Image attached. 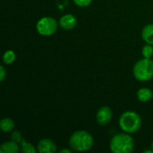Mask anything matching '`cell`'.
I'll list each match as a JSON object with an SVG mask.
<instances>
[{
  "label": "cell",
  "mask_w": 153,
  "mask_h": 153,
  "mask_svg": "<svg viewBox=\"0 0 153 153\" xmlns=\"http://www.w3.org/2000/svg\"><path fill=\"white\" fill-rule=\"evenodd\" d=\"M144 153H153V150L152 149V150H146V151H144L143 152Z\"/></svg>",
  "instance_id": "obj_19"
},
{
  "label": "cell",
  "mask_w": 153,
  "mask_h": 153,
  "mask_svg": "<svg viewBox=\"0 0 153 153\" xmlns=\"http://www.w3.org/2000/svg\"><path fill=\"white\" fill-rule=\"evenodd\" d=\"M113 117V112L109 107H102L100 108L96 115V119L97 122L100 126H107L112 119Z\"/></svg>",
  "instance_id": "obj_7"
},
{
  "label": "cell",
  "mask_w": 153,
  "mask_h": 153,
  "mask_svg": "<svg viewBox=\"0 0 153 153\" xmlns=\"http://www.w3.org/2000/svg\"><path fill=\"white\" fill-rule=\"evenodd\" d=\"M6 77V72L4 66H0V82H3Z\"/></svg>",
  "instance_id": "obj_17"
},
{
  "label": "cell",
  "mask_w": 153,
  "mask_h": 153,
  "mask_svg": "<svg viewBox=\"0 0 153 153\" xmlns=\"http://www.w3.org/2000/svg\"><path fill=\"white\" fill-rule=\"evenodd\" d=\"M20 151V145L13 140L10 142H5L0 146V153H19Z\"/></svg>",
  "instance_id": "obj_10"
},
{
  "label": "cell",
  "mask_w": 153,
  "mask_h": 153,
  "mask_svg": "<svg viewBox=\"0 0 153 153\" xmlns=\"http://www.w3.org/2000/svg\"><path fill=\"white\" fill-rule=\"evenodd\" d=\"M94 145L92 135L84 130H78L72 134L69 139V146L73 151L83 152L90 151Z\"/></svg>",
  "instance_id": "obj_1"
},
{
  "label": "cell",
  "mask_w": 153,
  "mask_h": 153,
  "mask_svg": "<svg viewBox=\"0 0 153 153\" xmlns=\"http://www.w3.org/2000/svg\"><path fill=\"white\" fill-rule=\"evenodd\" d=\"M37 149L39 153H55L56 152V145L52 140L44 138L39 142Z\"/></svg>",
  "instance_id": "obj_9"
},
{
  "label": "cell",
  "mask_w": 153,
  "mask_h": 153,
  "mask_svg": "<svg viewBox=\"0 0 153 153\" xmlns=\"http://www.w3.org/2000/svg\"><path fill=\"white\" fill-rule=\"evenodd\" d=\"M58 25L59 23H57L55 18L46 16L38 21L36 24V29L39 34H40L41 36L48 37L56 32Z\"/></svg>",
  "instance_id": "obj_5"
},
{
  "label": "cell",
  "mask_w": 153,
  "mask_h": 153,
  "mask_svg": "<svg viewBox=\"0 0 153 153\" xmlns=\"http://www.w3.org/2000/svg\"><path fill=\"white\" fill-rule=\"evenodd\" d=\"M134 147V140L130 134L125 132L115 134L109 143L110 151L113 153H132Z\"/></svg>",
  "instance_id": "obj_2"
},
{
  "label": "cell",
  "mask_w": 153,
  "mask_h": 153,
  "mask_svg": "<svg viewBox=\"0 0 153 153\" xmlns=\"http://www.w3.org/2000/svg\"><path fill=\"white\" fill-rule=\"evenodd\" d=\"M142 39L147 43L153 45V23L147 24L142 30Z\"/></svg>",
  "instance_id": "obj_12"
},
{
  "label": "cell",
  "mask_w": 153,
  "mask_h": 153,
  "mask_svg": "<svg viewBox=\"0 0 153 153\" xmlns=\"http://www.w3.org/2000/svg\"><path fill=\"white\" fill-rule=\"evenodd\" d=\"M59 26L65 30H70L75 28V26L77 25V19L74 15L71 14V13H67L63 15L60 19H59Z\"/></svg>",
  "instance_id": "obj_8"
},
{
  "label": "cell",
  "mask_w": 153,
  "mask_h": 153,
  "mask_svg": "<svg viewBox=\"0 0 153 153\" xmlns=\"http://www.w3.org/2000/svg\"><path fill=\"white\" fill-rule=\"evenodd\" d=\"M16 59V55L13 50H6L3 55V61L5 65L13 64Z\"/></svg>",
  "instance_id": "obj_14"
},
{
  "label": "cell",
  "mask_w": 153,
  "mask_h": 153,
  "mask_svg": "<svg viewBox=\"0 0 153 153\" xmlns=\"http://www.w3.org/2000/svg\"><path fill=\"white\" fill-rule=\"evenodd\" d=\"M134 76L139 82H148L153 77V61L151 58H143L137 61L133 69Z\"/></svg>",
  "instance_id": "obj_4"
},
{
  "label": "cell",
  "mask_w": 153,
  "mask_h": 153,
  "mask_svg": "<svg viewBox=\"0 0 153 153\" xmlns=\"http://www.w3.org/2000/svg\"><path fill=\"white\" fill-rule=\"evenodd\" d=\"M151 147H152V150H153V142H152V145H151Z\"/></svg>",
  "instance_id": "obj_20"
},
{
  "label": "cell",
  "mask_w": 153,
  "mask_h": 153,
  "mask_svg": "<svg viewBox=\"0 0 153 153\" xmlns=\"http://www.w3.org/2000/svg\"><path fill=\"white\" fill-rule=\"evenodd\" d=\"M11 138L13 141L16 142L20 147H21V151L23 153H35L36 152V149L34 148V146L31 143H26L23 139V137L21 135L19 131H14L12 133Z\"/></svg>",
  "instance_id": "obj_6"
},
{
  "label": "cell",
  "mask_w": 153,
  "mask_h": 153,
  "mask_svg": "<svg viewBox=\"0 0 153 153\" xmlns=\"http://www.w3.org/2000/svg\"><path fill=\"white\" fill-rule=\"evenodd\" d=\"M153 98L152 91L149 88H141L137 91V99L139 101L145 103L150 101Z\"/></svg>",
  "instance_id": "obj_11"
},
{
  "label": "cell",
  "mask_w": 153,
  "mask_h": 153,
  "mask_svg": "<svg viewBox=\"0 0 153 153\" xmlns=\"http://www.w3.org/2000/svg\"><path fill=\"white\" fill-rule=\"evenodd\" d=\"M142 54L144 58H152L153 56V47L151 44H146L142 50Z\"/></svg>",
  "instance_id": "obj_15"
},
{
  "label": "cell",
  "mask_w": 153,
  "mask_h": 153,
  "mask_svg": "<svg viewBox=\"0 0 153 153\" xmlns=\"http://www.w3.org/2000/svg\"><path fill=\"white\" fill-rule=\"evenodd\" d=\"M14 121L9 117H4L0 121V129L4 133H10L14 129Z\"/></svg>",
  "instance_id": "obj_13"
},
{
  "label": "cell",
  "mask_w": 153,
  "mask_h": 153,
  "mask_svg": "<svg viewBox=\"0 0 153 153\" xmlns=\"http://www.w3.org/2000/svg\"><path fill=\"white\" fill-rule=\"evenodd\" d=\"M71 153L72 152V149L70 150V149H63V150H61V151H59V153Z\"/></svg>",
  "instance_id": "obj_18"
},
{
  "label": "cell",
  "mask_w": 153,
  "mask_h": 153,
  "mask_svg": "<svg viewBox=\"0 0 153 153\" xmlns=\"http://www.w3.org/2000/svg\"><path fill=\"white\" fill-rule=\"evenodd\" d=\"M118 124L123 132L131 134L136 133L141 128L142 118L134 111H126L121 115Z\"/></svg>",
  "instance_id": "obj_3"
},
{
  "label": "cell",
  "mask_w": 153,
  "mask_h": 153,
  "mask_svg": "<svg viewBox=\"0 0 153 153\" xmlns=\"http://www.w3.org/2000/svg\"><path fill=\"white\" fill-rule=\"evenodd\" d=\"M74 3L80 7H86L91 4L92 0H73Z\"/></svg>",
  "instance_id": "obj_16"
}]
</instances>
